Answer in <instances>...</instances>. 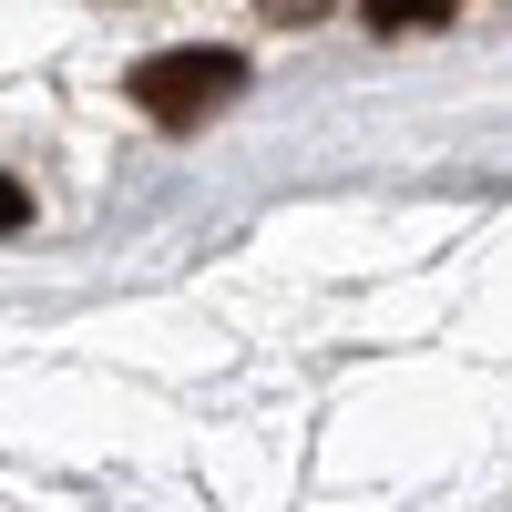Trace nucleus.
Wrapping results in <instances>:
<instances>
[{
	"label": "nucleus",
	"instance_id": "1",
	"mask_svg": "<svg viewBox=\"0 0 512 512\" xmlns=\"http://www.w3.org/2000/svg\"><path fill=\"white\" fill-rule=\"evenodd\" d=\"M236 82H246L236 52H154L134 72V103L164 123V134H185V123H205L216 103H236Z\"/></svg>",
	"mask_w": 512,
	"mask_h": 512
},
{
	"label": "nucleus",
	"instance_id": "2",
	"mask_svg": "<svg viewBox=\"0 0 512 512\" xmlns=\"http://www.w3.org/2000/svg\"><path fill=\"white\" fill-rule=\"evenodd\" d=\"M451 0H369V31H441Z\"/></svg>",
	"mask_w": 512,
	"mask_h": 512
},
{
	"label": "nucleus",
	"instance_id": "3",
	"mask_svg": "<svg viewBox=\"0 0 512 512\" xmlns=\"http://www.w3.org/2000/svg\"><path fill=\"white\" fill-rule=\"evenodd\" d=\"M21 226H31V195H21L11 175H0V236H21Z\"/></svg>",
	"mask_w": 512,
	"mask_h": 512
},
{
	"label": "nucleus",
	"instance_id": "4",
	"mask_svg": "<svg viewBox=\"0 0 512 512\" xmlns=\"http://www.w3.org/2000/svg\"><path fill=\"white\" fill-rule=\"evenodd\" d=\"M267 21H318V11H338V0H256Z\"/></svg>",
	"mask_w": 512,
	"mask_h": 512
}]
</instances>
